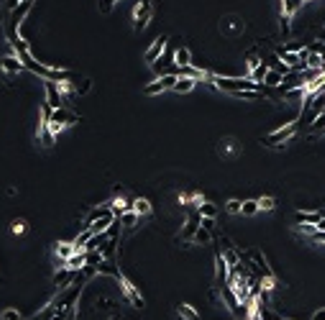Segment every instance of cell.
Wrapping results in <instances>:
<instances>
[{
	"label": "cell",
	"mask_w": 325,
	"mask_h": 320,
	"mask_svg": "<svg viewBox=\"0 0 325 320\" xmlns=\"http://www.w3.org/2000/svg\"><path fill=\"white\" fill-rule=\"evenodd\" d=\"M77 123V116L74 113H70L67 110V105L64 108H59V110H54V116H52V131L59 136L64 128H70V126H74Z\"/></svg>",
	"instance_id": "obj_5"
},
{
	"label": "cell",
	"mask_w": 325,
	"mask_h": 320,
	"mask_svg": "<svg viewBox=\"0 0 325 320\" xmlns=\"http://www.w3.org/2000/svg\"><path fill=\"white\" fill-rule=\"evenodd\" d=\"M200 226H202V216H200V210H198V212H192V216L187 218V223H184V228H182V238H184V241H192L194 233L200 230Z\"/></svg>",
	"instance_id": "obj_10"
},
{
	"label": "cell",
	"mask_w": 325,
	"mask_h": 320,
	"mask_svg": "<svg viewBox=\"0 0 325 320\" xmlns=\"http://www.w3.org/2000/svg\"><path fill=\"white\" fill-rule=\"evenodd\" d=\"M10 233H16V236H20V233H26V220L24 218H18L10 223Z\"/></svg>",
	"instance_id": "obj_29"
},
{
	"label": "cell",
	"mask_w": 325,
	"mask_h": 320,
	"mask_svg": "<svg viewBox=\"0 0 325 320\" xmlns=\"http://www.w3.org/2000/svg\"><path fill=\"white\" fill-rule=\"evenodd\" d=\"M56 254L62 256V259H70V256H74V244H56Z\"/></svg>",
	"instance_id": "obj_24"
},
{
	"label": "cell",
	"mask_w": 325,
	"mask_h": 320,
	"mask_svg": "<svg viewBox=\"0 0 325 320\" xmlns=\"http://www.w3.org/2000/svg\"><path fill=\"white\" fill-rule=\"evenodd\" d=\"M322 220V212L320 210H300L294 216V223L297 226H318Z\"/></svg>",
	"instance_id": "obj_11"
},
{
	"label": "cell",
	"mask_w": 325,
	"mask_h": 320,
	"mask_svg": "<svg viewBox=\"0 0 325 320\" xmlns=\"http://www.w3.org/2000/svg\"><path fill=\"white\" fill-rule=\"evenodd\" d=\"M20 6V0H6V3H3V8H6V13H10V10H16Z\"/></svg>",
	"instance_id": "obj_33"
},
{
	"label": "cell",
	"mask_w": 325,
	"mask_h": 320,
	"mask_svg": "<svg viewBox=\"0 0 325 320\" xmlns=\"http://www.w3.org/2000/svg\"><path fill=\"white\" fill-rule=\"evenodd\" d=\"M212 238H215V233L200 226V230H198V233H194V238H192V244H200V246H208V244H210Z\"/></svg>",
	"instance_id": "obj_19"
},
{
	"label": "cell",
	"mask_w": 325,
	"mask_h": 320,
	"mask_svg": "<svg viewBox=\"0 0 325 320\" xmlns=\"http://www.w3.org/2000/svg\"><path fill=\"white\" fill-rule=\"evenodd\" d=\"M192 52L184 46V44H180L177 49H174V67L180 70V67H187V64H192Z\"/></svg>",
	"instance_id": "obj_13"
},
{
	"label": "cell",
	"mask_w": 325,
	"mask_h": 320,
	"mask_svg": "<svg viewBox=\"0 0 325 320\" xmlns=\"http://www.w3.org/2000/svg\"><path fill=\"white\" fill-rule=\"evenodd\" d=\"M320 212H322V218H325V210H320Z\"/></svg>",
	"instance_id": "obj_38"
},
{
	"label": "cell",
	"mask_w": 325,
	"mask_h": 320,
	"mask_svg": "<svg viewBox=\"0 0 325 320\" xmlns=\"http://www.w3.org/2000/svg\"><path fill=\"white\" fill-rule=\"evenodd\" d=\"M248 320H264V318L258 315V310H254V312H248Z\"/></svg>",
	"instance_id": "obj_36"
},
{
	"label": "cell",
	"mask_w": 325,
	"mask_h": 320,
	"mask_svg": "<svg viewBox=\"0 0 325 320\" xmlns=\"http://www.w3.org/2000/svg\"><path fill=\"white\" fill-rule=\"evenodd\" d=\"M20 3H24V0H20Z\"/></svg>",
	"instance_id": "obj_39"
},
{
	"label": "cell",
	"mask_w": 325,
	"mask_h": 320,
	"mask_svg": "<svg viewBox=\"0 0 325 320\" xmlns=\"http://www.w3.org/2000/svg\"><path fill=\"white\" fill-rule=\"evenodd\" d=\"M177 80H180V74H177V72L162 74V77H156V80L151 82V84H146V88H144V95L154 98V95H162V92H169V90H174Z\"/></svg>",
	"instance_id": "obj_1"
},
{
	"label": "cell",
	"mask_w": 325,
	"mask_h": 320,
	"mask_svg": "<svg viewBox=\"0 0 325 320\" xmlns=\"http://www.w3.org/2000/svg\"><path fill=\"white\" fill-rule=\"evenodd\" d=\"M200 216L202 218H215V216H218V208H215L212 202H202L200 205Z\"/></svg>",
	"instance_id": "obj_27"
},
{
	"label": "cell",
	"mask_w": 325,
	"mask_h": 320,
	"mask_svg": "<svg viewBox=\"0 0 325 320\" xmlns=\"http://www.w3.org/2000/svg\"><path fill=\"white\" fill-rule=\"evenodd\" d=\"M215 276H218V287L228 284V280H230V266H228V262L223 259V254L215 256Z\"/></svg>",
	"instance_id": "obj_12"
},
{
	"label": "cell",
	"mask_w": 325,
	"mask_h": 320,
	"mask_svg": "<svg viewBox=\"0 0 325 320\" xmlns=\"http://www.w3.org/2000/svg\"><path fill=\"white\" fill-rule=\"evenodd\" d=\"M310 320H325V308H318L315 312H312V318Z\"/></svg>",
	"instance_id": "obj_35"
},
{
	"label": "cell",
	"mask_w": 325,
	"mask_h": 320,
	"mask_svg": "<svg viewBox=\"0 0 325 320\" xmlns=\"http://www.w3.org/2000/svg\"><path fill=\"white\" fill-rule=\"evenodd\" d=\"M26 67H24V62H20L18 56H3L0 59V72H3L6 77H13V74H20Z\"/></svg>",
	"instance_id": "obj_8"
},
{
	"label": "cell",
	"mask_w": 325,
	"mask_h": 320,
	"mask_svg": "<svg viewBox=\"0 0 325 320\" xmlns=\"http://www.w3.org/2000/svg\"><path fill=\"white\" fill-rule=\"evenodd\" d=\"M202 228H208V230L215 233V218H202Z\"/></svg>",
	"instance_id": "obj_34"
},
{
	"label": "cell",
	"mask_w": 325,
	"mask_h": 320,
	"mask_svg": "<svg viewBox=\"0 0 325 320\" xmlns=\"http://www.w3.org/2000/svg\"><path fill=\"white\" fill-rule=\"evenodd\" d=\"M310 128H312V131H315V134H318V131H325V113H318Z\"/></svg>",
	"instance_id": "obj_30"
},
{
	"label": "cell",
	"mask_w": 325,
	"mask_h": 320,
	"mask_svg": "<svg viewBox=\"0 0 325 320\" xmlns=\"http://www.w3.org/2000/svg\"><path fill=\"white\" fill-rule=\"evenodd\" d=\"M166 44H169V38L166 36H159V38H154V44H151L148 49H146V54H144V59H146V64H154L164 56V49H166Z\"/></svg>",
	"instance_id": "obj_6"
},
{
	"label": "cell",
	"mask_w": 325,
	"mask_h": 320,
	"mask_svg": "<svg viewBox=\"0 0 325 320\" xmlns=\"http://www.w3.org/2000/svg\"><path fill=\"white\" fill-rule=\"evenodd\" d=\"M44 82V88H46V102L52 105L54 110H59V108H64V95H62V90H59V84L56 82H52V80H41Z\"/></svg>",
	"instance_id": "obj_7"
},
{
	"label": "cell",
	"mask_w": 325,
	"mask_h": 320,
	"mask_svg": "<svg viewBox=\"0 0 325 320\" xmlns=\"http://www.w3.org/2000/svg\"><path fill=\"white\" fill-rule=\"evenodd\" d=\"M256 212H262V208H258V200H246L241 216H256Z\"/></svg>",
	"instance_id": "obj_26"
},
{
	"label": "cell",
	"mask_w": 325,
	"mask_h": 320,
	"mask_svg": "<svg viewBox=\"0 0 325 320\" xmlns=\"http://www.w3.org/2000/svg\"><path fill=\"white\" fill-rule=\"evenodd\" d=\"M305 98H308V88H297V90L284 92V100H290V102H302Z\"/></svg>",
	"instance_id": "obj_22"
},
{
	"label": "cell",
	"mask_w": 325,
	"mask_h": 320,
	"mask_svg": "<svg viewBox=\"0 0 325 320\" xmlns=\"http://www.w3.org/2000/svg\"><path fill=\"white\" fill-rule=\"evenodd\" d=\"M194 88H198V80H192V77H180L172 92H177V95H187V92H192Z\"/></svg>",
	"instance_id": "obj_15"
},
{
	"label": "cell",
	"mask_w": 325,
	"mask_h": 320,
	"mask_svg": "<svg viewBox=\"0 0 325 320\" xmlns=\"http://www.w3.org/2000/svg\"><path fill=\"white\" fill-rule=\"evenodd\" d=\"M269 74V64L262 59V64H258V67H254L251 72H248V77L254 80V82H264V77Z\"/></svg>",
	"instance_id": "obj_20"
},
{
	"label": "cell",
	"mask_w": 325,
	"mask_h": 320,
	"mask_svg": "<svg viewBox=\"0 0 325 320\" xmlns=\"http://www.w3.org/2000/svg\"><path fill=\"white\" fill-rule=\"evenodd\" d=\"M177 312H180V318H184V320H198V310H194L192 305H180Z\"/></svg>",
	"instance_id": "obj_25"
},
{
	"label": "cell",
	"mask_w": 325,
	"mask_h": 320,
	"mask_svg": "<svg viewBox=\"0 0 325 320\" xmlns=\"http://www.w3.org/2000/svg\"><path fill=\"white\" fill-rule=\"evenodd\" d=\"M274 205H276V200H274V198H262V200H258V208H262V212L274 210Z\"/></svg>",
	"instance_id": "obj_31"
},
{
	"label": "cell",
	"mask_w": 325,
	"mask_h": 320,
	"mask_svg": "<svg viewBox=\"0 0 325 320\" xmlns=\"http://www.w3.org/2000/svg\"><path fill=\"white\" fill-rule=\"evenodd\" d=\"M118 282H120V290H123V294H126V300L131 302L134 308H138V310H141V308H144L146 302H144V297H141L138 287H136V284H134L131 280H128L126 274H120V276H118Z\"/></svg>",
	"instance_id": "obj_4"
},
{
	"label": "cell",
	"mask_w": 325,
	"mask_h": 320,
	"mask_svg": "<svg viewBox=\"0 0 325 320\" xmlns=\"http://www.w3.org/2000/svg\"><path fill=\"white\" fill-rule=\"evenodd\" d=\"M226 210L230 212V216H241L244 202H241V200H228V202H226Z\"/></svg>",
	"instance_id": "obj_28"
},
{
	"label": "cell",
	"mask_w": 325,
	"mask_h": 320,
	"mask_svg": "<svg viewBox=\"0 0 325 320\" xmlns=\"http://www.w3.org/2000/svg\"><path fill=\"white\" fill-rule=\"evenodd\" d=\"M305 49H308V44H305V41H300V38H292V41L284 44V52H294V54L305 52Z\"/></svg>",
	"instance_id": "obj_23"
},
{
	"label": "cell",
	"mask_w": 325,
	"mask_h": 320,
	"mask_svg": "<svg viewBox=\"0 0 325 320\" xmlns=\"http://www.w3.org/2000/svg\"><path fill=\"white\" fill-rule=\"evenodd\" d=\"M294 136H297V120H290V123H284L282 128H276L274 134H269V136L264 138V146H279V144H290Z\"/></svg>",
	"instance_id": "obj_2"
},
{
	"label": "cell",
	"mask_w": 325,
	"mask_h": 320,
	"mask_svg": "<svg viewBox=\"0 0 325 320\" xmlns=\"http://www.w3.org/2000/svg\"><path fill=\"white\" fill-rule=\"evenodd\" d=\"M226 34H238V31H244V20H238L236 16H230V18H226L223 20V26H220Z\"/></svg>",
	"instance_id": "obj_18"
},
{
	"label": "cell",
	"mask_w": 325,
	"mask_h": 320,
	"mask_svg": "<svg viewBox=\"0 0 325 320\" xmlns=\"http://www.w3.org/2000/svg\"><path fill=\"white\" fill-rule=\"evenodd\" d=\"M305 3H308V0H282V13H284L287 18H294Z\"/></svg>",
	"instance_id": "obj_14"
},
{
	"label": "cell",
	"mask_w": 325,
	"mask_h": 320,
	"mask_svg": "<svg viewBox=\"0 0 325 320\" xmlns=\"http://www.w3.org/2000/svg\"><path fill=\"white\" fill-rule=\"evenodd\" d=\"M0 320H24V318H20V312L18 310H13V308H8L3 315H0Z\"/></svg>",
	"instance_id": "obj_32"
},
{
	"label": "cell",
	"mask_w": 325,
	"mask_h": 320,
	"mask_svg": "<svg viewBox=\"0 0 325 320\" xmlns=\"http://www.w3.org/2000/svg\"><path fill=\"white\" fill-rule=\"evenodd\" d=\"M134 210L138 212L141 218H148V216H151V202H148L146 198H136V200H134Z\"/></svg>",
	"instance_id": "obj_21"
},
{
	"label": "cell",
	"mask_w": 325,
	"mask_h": 320,
	"mask_svg": "<svg viewBox=\"0 0 325 320\" xmlns=\"http://www.w3.org/2000/svg\"><path fill=\"white\" fill-rule=\"evenodd\" d=\"M31 8H34V0H24V3H20L16 10H10L8 13V18H10V24H16L18 28L26 24V16L31 13Z\"/></svg>",
	"instance_id": "obj_9"
},
{
	"label": "cell",
	"mask_w": 325,
	"mask_h": 320,
	"mask_svg": "<svg viewBox=\"0 0 325 320\" xmlns=\"http://www.w3.org/2000/svg\"><path fill=\"white\" fill-rule=\"evenodd\" d=\"M318 230H325V218H322V220L318 223Z\"/></svg>",
	"instance_id": "obj_37"
},
{
	"label": "cell",
	"mask_w": 325,
	"mask_h": 320,
	"mask_svg": "<svg viewBox=\"0 0 325 320\" xmlns=\"http://www.w3.org/2000/svg\"><path fill=\"white\" fill-rule=\"evenodd\" d=\"M118 220H120V226H126V228H136V226L141 223V216H138L136 210H128V212H123Z\"/></svg>",
	"instance_id": "obj_17"
},
{
	"label": "cell",
	"mask_w": 325,
	"mask_h": 320,
	"mask_svg": "<svg viewBox=\"0 0 325 320\" xmlns=\"http://www.w3.org/2000/svg\"><path fill=\"white\" fill-rule=\"evenodd\" d=\"M151 16H154V3H151V0H141V3L134 8V28L144 31L148 26Z\"/></svg>",
	"instance_id": "obj_3"
},
{
	"label": "cell",
	"mask_w": 325,
	"mask_h": 320,
	"mask_svg": "<svg viewBox=\"0 0 325 320\" xmlns=\"http://www.w3.org/2000/svg\"><path fill=\"white\" fill-rule=\"evenodd\" d=\"M282 82H284V74H282L279 70H269V74L264 77V84H266V88H272V90H279Z\"/></svg>",
	"instance_id": "obj_16"
}]
</instances>
